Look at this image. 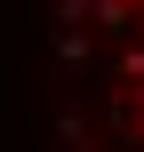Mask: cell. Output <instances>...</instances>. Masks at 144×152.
<instances>
[{
  "instance_id": "1",
  "label": "cell",
  "mask_w": 144,
  "mask_h": 152,
  "mask_svg": "<svg viewBox=\"0 0 144 152\" xmlns=\"http://www.w3.org/2000/svg\"><path fill=\"white\" fill-rule=\"evenodd\" d=\"M64 152H144V0H64Z\"/></svg>"
}]
</instances>
